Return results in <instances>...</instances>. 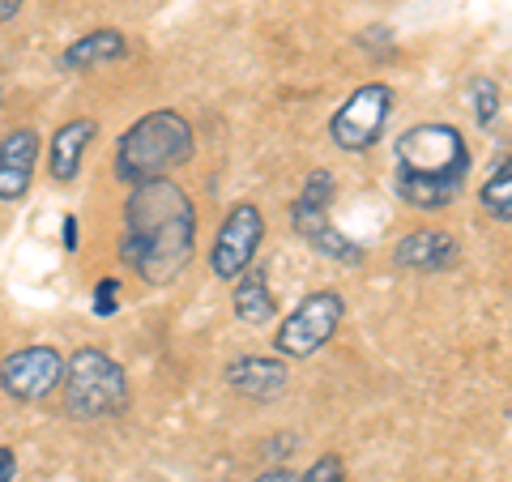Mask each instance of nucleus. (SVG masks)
<instances>
[{
    "instance_id": "f257e3e1",
    "label": "nucleus",
    "mask_w": 512,
    "mask_h": 482,
    "mask_svg": "<svg viewBox=\"0 0 512 482\" xmlns=\"http://www.w3.org/2000/svg\"><path fill=\"white\" fill-rule=\"evenodd\" d=\"M192 239H197V210L180 184L163 175L133 184L120 239L124 265H133L150 286H167L188 269Z\"/></svg>"
},
{
    "instance_id": "f03ea898",
    "label": "nucleus",
    "mask_w": 512,
    "mask_h": 482,
    "mask_svg": "<svg viewBox=\"0 0 512 482\" xmlns=\"http://www.w3.org/2000/svg\"><path fill=\"white\" fill-rule=\"evenodd\" d=\"M192 158V128L180 111H150L141 116L116 146V180L141 184L158 180L171 167H180Z\"/></svg>"
},
{
    "instance_id": "7ed1b4c3",
    "label": "nucleus",
    "mask_w": 512,
    "mask_h": 482,
    "mask_svg": "<svg viewBox=\"0 0 512 482\" xmlns=\"http://www.w3.org/2000/svg\"><path fill=\"white\" fill-rule=\"evenodd\" d=\"M64 410L73 419H111L128 406V376L103 350H77L64 363Z\"/></svg>"
},
{
    "instance_id": "20e7f679",
    "label": "nucleus",
    "mask_w": 512,
    "mask_h": 482,
    "mask_svg": "<svg viewBox=\"0 0 512 482\" xmlns=\"http://www.w3.org/2000/svg\"><path fill=\"white\" fill-rule=\"evenodd\" d=\"M397 175H466L470 150L453 124H414L397 137Z\"/></svg>"
},
{
    "instance_id": "39448f33",
    "label": "nucleus",
    "mask_w": 512,
    "mask_h": 482,
    "mask_svg": "<svg viewBox=\"0 0 512 482\" xmlns=\"http://www.w3.org/2000/svg\"><path fill=\"white\" fill-rule=\"evenodd\" d=\"M329 197H333V180H329L325 171H316L312 180H308V188L299 192V201H295V210H291V222H295V231L308 239L316 252L333 256V261H346V265H359L363 261V248L355 244V239H346L329 222Z\"/></svg>"
},
{
    "instance_id": "423d86ee",
    "label": "nucleus",
    "mask_w": 512,
    "mask_h": 482,
    "mask_svg": "<svg viewBox=\"0 0 512 482\" xmlns=\"http://www.w3.org/2000/svg\"><path fill=\"white\" fill-rule=\"evenodd\" d=\"M389 111H393V90L389 86H384V82L359 86L338 111H333V120H329L333 146L346 150V154L372 150L376 137L384 133V120H389Z\"/></svg>"
},
{
    "instance_id": "0eeeda50",
    "label": "nucleus",
    "mask_w": 512,
    "mask_h": 482,
    "mask_svg": "<svg viewBox=\"0 0 512 482\" xmlns=\"http://www.w3.org/2000/svg\"><path fill=\"white\" fill-rule=\"evenodd\" d=\"M342 312H346V303H342L338 291H316L282 320L274 346L282 350V355H291V359H308L329 342L333 333H338Z\"/></svg>"
},
{
    "instance_id": "6e6552de",
    "label": "nucleus",
    "mask_w": 512,
    "mask_h": 482,
    "mask_svg": "<svg viewBox=\"0 0 512 482\" xmlns=\"http://www.w3.org/2000/svg\"><path fill=\"white\" fill-rule=\"evenodd\" d=\"M261 235H265V218L252 201H239L235 210L227 214V222L218 227L214 239V252H210V265L222 282H235L239 273L252 265L256 248H261Z\"/></svg>"
},
{
    "instance_id": "1a4fd4ad",
    "label": "nucleus",
    "mask_w": 512,
    "mask_h": 482,
    "mask_svg": "<svg viewBox=\"0 0 512 482\" xmlns=\"http://www.w3.org/2000/svg\"><path fill=\"white\" fill-rule=\"evenodd\" d=\"M64 380V359L52 346H26L0 363V389L13 401H43L60 389Z\"/></svg>"
},
{
    "instance_id": "9d476101",
    "label": "nucleus",
    "mask_w": 512,
    "mask_h": 482,
    "mask_svg": "<svg viewBox=\"0 0 512 482\" xmlns=\"http://www.w3.org/2000/svg\"><path fill=\"white\" fill-rule=\"evenodd\" d=\"M35 158H39V133L18 128L0 141V201H22L30 180H35Z\"/></svg>"
},
{
    "instance_id": "9b49d317",
    "label": "nucleus",
    "mask_w": 512,
    "mask_h": 482,
    "mask_svg": "<svg viewBox=\"0 0 512 482\" xmlns=\"http://www.w3.org/2000/svg\"><path fill=\"white\" fill-rule=\"evenodd\" d=\"M466 188V175H393V192L410 210H444Z\"/></svg>"
},
{
    "instance_id": "f8f14e48",
    "label": "nucleus",
    "mask_w": 512,
    "mask_h": 482,
    "mask_svg": "<svg viewBox=\"0 0 512 482\" xmlns=\"http://www.w3.org/2000/svg\"><path fill=\"white\" fill-rule=\"evenodd\" d=\"M457 261V239L448 231H414L397 244V265L414 273H440Z\"/></svg>"
},
{
    "instance_id": "ddd939ff",
    "label": "nucleus",
    "mask_w": 512,
    "mask_h": 482,
    "mask_svg": "<svg viewBox=\"0 0 512 482\" xmlns=\"http://www.w3.org/2000/svg\"><path fill=\"white\" fill-rule=\"evenodd\" d=\"M286 367L278 359H235L227 367V384L235 393H244V397H256V401H269V397H278L286 389Z\"/></svg>"
},
{
    "instance_id": "4468645a",
    "label": "nucleus",
    "mask_w": 512,
    "mask_h": 482,
    "mask_svg": "<svg viewBox=\"0 0 512 482\" xmlns=\"http://www.w3.org/2000/svg\"><path fill=\"white\" fill-rule=\"evenodd\" d=\"M124 52H128V39L120 35V30L103 26V30H90V35H82L77 43L64 47L60 64L73 69V73H82V69H99V64H116V60H124Z\"/></svg>"
},
{
    "instance_id": "2eb2a0df",
    "label": "nucleus",
    "mask_w": 512,
    "mask_h": 482,
    "mask_svg": "<svg viewBox=\"0 0 512 482\" xmlns=\"http://www.w3.org/2000/svg\"><path fill=\"white\" fill-rule=\"evenodd\" d=\"M99 137V124L94 120H69L56 128L52 137V175L60 184H69L77 171H82V158L90 150V141Z\"/></svg>"
},
{
    "instance_id": "dca6fc26",
    "label": "nucleus",
    "mask_w": 512,
    "mask_h": 482,
    "mask_svg": "<svg viewBox=\"0 0 512 482\" xmlns=\"http://www.w3.org/2000/svg\"><path fill=\"white\" fill-rule=\"evenodd\" d=\"M274 312L278 303H274V291H269L265 269H244V278L235 286V316L244 325H265V320H274Z\"/></svg>"
},
{
    "instance_id": "f3484780",
    "label": "nucleus",
    "mask_w": 512,
    "mask_h": 482,
    "mask_svg": "<svg viewBox=\"0 0 512 482\" xmlns=\"http://www.w3.org/2000/svg\"><path fill=\"white\" fill-rule=\"evenodd\" d=\"M483 205H487V214L495 222H512V175H508V158L495 167V175L483 184Z\"/></svg>"
},
{
    "instance_id": "a211bd4d",
    "label": "nucleus",
    "mask_w": 512,
    "mask_h": 482,
    "mask_svg": "<svg viewBox=\"0 0 512 482\" xmlns=\"http://www.w3.org/2000/svg\"><path fill=\"white\" fill-rule=\"evenodd\" d=\"M470 94H474V116H478V124L491 128L495 124V111H500V86H495L491 77H474Z\"/></svg>"
},
{
    "instance_id": "6ab92c4d",
    "label": "nucleus",
    "mask_w": 512,
    "mask_h": 482,
    "mask_svg": "<svg viewBox=\"0 0 512 482\" xmlns=\"http://www.w3.org/2000/svg\"><path fill=\"white\" fill-rule=\"evenodd\" d=\"M299 482H342V457H333V453H329V457H320Z\"/></svg>"
},
{
    "instance_id": "aec40b11",
    "label": "nucleus",
    "mask_w": 512,
    "mask_h": 482,
    "mask_svg": "<svg viewBox=\"0 0 512 482\" xmlns=\"http://www.w3.org/2000/svg\"><path fill=\"white\" fill-rule=\"evenodd\" d=\"M120 308V282L116 278H103L99 282V291H94V312L99 316H111Z\"/></svg>"
},
{
    "instance_id": "412c9836",
    "label": "nucleus",
    "mask_w": 512,
    "mask_h": 482,
    "mask_svg": "<svg viewBox=\"0 0 512 482\" xmlns=\"http://www.w3.org/2000/svg\"><path fill=\"white\" fill-rule=\"evenodd\" d=\"M13 478H18V457H13V448H0V482Z\"/></svg>"
},
{
    "instance_id": "4be33fe9",
    "label": "nucleus",
    "mask_w": 512,
    "mask_h": 482,
    "mask_svg": "<svg viewBox=\"0 0 512 482\" xmlns=\"http://www.w3.org/2000/svg\"><path fill=\"white\" fill-rule=\"evenodd\" d=\"M26 5V0H0V22H9V18H18V9Z\"/></svg>"
},
{
    "instance_id": "5701e85b",
    "label": "nucleus",
    "mask_w": 512,
    "mask_h": 482,
    "mask_svg": "<svg viewBox=\"0 0 512 482\" xmlns=\"http://www.w3.org/2000/svg\"><path fill=\"white\" fill-rule=\"evenodd\" d=\"M256 482H299V474H291V470H269L265 478H256Z\"/></svg>"
},
{
    "instance_id": "b1692460",
    "label": "nucleus",
    "mask_w": 512,
    "mask_h": 482,
    "mask_svg": "<svg viewBox=\"0 0 512 482\" xmlns=\"http://www.w3.org/2000/svg\"><path fill=\"white\" fill-rule=\"evenodd\" d=\"M64 248H77V218H64Z\"/></svg>"
}]
</instances>
